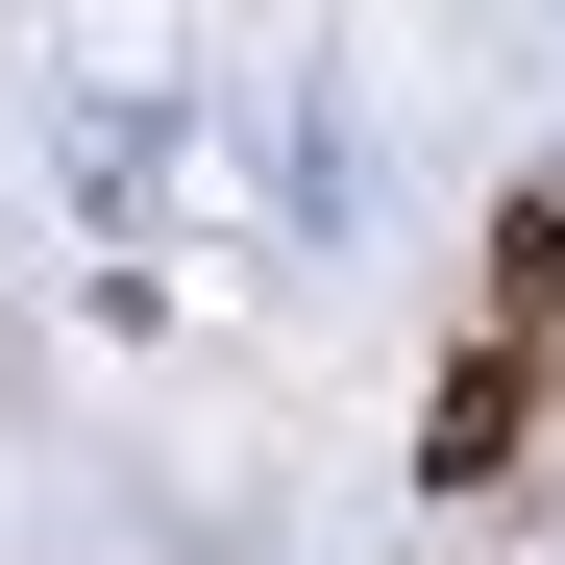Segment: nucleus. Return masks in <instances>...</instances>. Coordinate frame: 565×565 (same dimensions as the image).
I'll list each match as a JSON object with an SVG mask.
<instances>
[{
    "label": "nucleus",
    "instance_id": "nucleus-1",
    "mask_svg": "<svg viewBox=\"0 0 565 565\" xmlns=\"http://www.w3.org/2000/svg\"><path fill=\"white\" fill-rule=\"evenodd\" d=\"M541 394H565V198H516V222H492V344L443 369V492H492Z\"/></svg>",
    "mask_w": 565,
    "mask_h": 565
}]
</instances>
